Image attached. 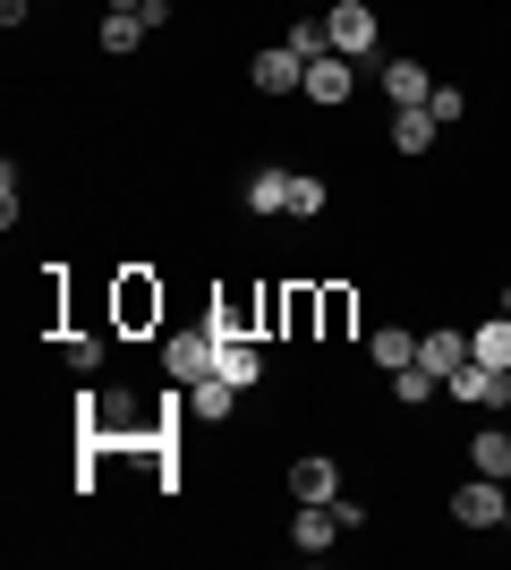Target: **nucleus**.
I'll return each mask as SVG.
<instances>
[{"label": "nucleus", "instance_id": "f8f14e48", "mask_svg": "<svg viewBox=\"0 0 511 570\" xmlns=\"http://www.w3.org/2000/svg\"><path fill=\"white\" fill-rule=\"evenodd\" d=\"M435 128H443V119L426 111V102H417V111H392V154H426V145H435Z\"/></svg>", "mask_w": 511, "mask_h": 570}, {"label": "nucleus", "instance_id": "ddd939ff", "mask_svg": "<svg viewBox=\"0 0 511 570\" xmlns=\"http://www.w3.org/2000/svg\"><path fill=\"white\" fill-rule=\"evenodd\" d=\"M469 357H487V366H511V315L494 307L478 333H469Z\"/></svg>", "mask_w": 511, "mask_h": 570}, {"label": "nucleus", "instance_id": "9d476101", "mask_svg": "<svg viewBox=\"0 0 511 570\" xmlns=\"http://www.w3.org/2000/svg\"><path fill=\"white\" fill-rule=\"evenodd\" d=\"M163 366H170V383H196V375H214V333H179L163 350Z\"/></svg>", "mask_w": 511, "mask_h": 570}, {"label": "nucleus", "instance_id": "5701e85b", "mask_svg": "<svg viewBox=\"0 0 511 570\" xmlns=\"http://www.w3.org/2000/svg\"><path fill=\"white\" fill-rule=\"evenodd\" d=\"M426 111H435V119H443V128H452V119H461V111H469V95H461V86H435V95H426Z\"/></svg>", "mask_w": 511, "mask_h": 570}, {"label": "nucleus", "instance_id": "4be33fe9", "mask_svg": "<svg viewBox=\"0 0 511 570\" xmlns=\"http://www.w3.org/2000/svg\"><path fill=\"white\" fill-rule=\"evenodd\" d=\"M60 350H69V366H77V375H95V366H102V341H95V333H69Z\"/></svg>", "mask_w": 511, "mask_h": 570}, {"label": "nucleus", "instance_id": "423d86ee", "mask_svg": "<svg viewBox=\"0 0 511 570\" xmlns=\"http://www.w3.org/2000/svg\"><path fill=\"white\" fill-rule=\"evenodd\" d=\"M214 375H230L247 392V383L265 375V350H256V341H239V333H214Z\"/></svg>", "mask_w": 511, "mask_h": 570}, {"label": "nucleus", "instance_id": "7ed1b4c3", "mask_svg": "<svg viewBox=\"0 0 511 570\" xmlns=\"http://www.w3.org/2000/svg\"><path fill=\"white\" fill-rule=\"evenodd\" d=\"M324 26H333V51H341V60H366V51H375V9H366V0H333Z\"/></svg>", "mask_w": 511, "mask_h": 570}, {"label": "nucleus", "instance_id": "412c9836", "mask_svg": "<svg viewBox=\"0 0 511 570\" xmlns=\"http://www.w3.org/2000/svg\"><path fill=\"white\" fill-rule=\"evenodd\" d=\"M291 51L298 60H324V51H333V26L324 18H291Z\"/></svg>", "mask_w": 511, "mask_h": 570}, {"label": "nucleus", "instance_id": "bb28decb", "mask_svg": "<svg viewBox=\"0 0 511 570\" xmlns=\"http://www.w3.org/2000/svg\"><path fill=\"white\" fill-rule=\"evenodd\" d=\"M102 9H146V0H102Z\"/></svg>", "mask_w": 511, "mask_h": 570}, {"label": "nucleus", "instance_id": "1a4fd4ad", "mask_svg": "<svg viewBox=\"0 0 511 570\" xmlns=\"http://www.w3.org/2000/svg\"><path fill=\"white\" fill-rule=\"evenodd\" d=\"M384 95H392V111H417V102L435 95V77H426V60H384Z\"/></svg>", "mask_w": 511, "mask_h": 570}, {"label": "nucleus", "instance_id": "c85d7f7f", "mask_svg": "<svg viewBox=\"0 0 511 570\" xmlns=\"http://www.w3.org/2000/svg\"><path fill=\"white\" fill-rule=\"evenodd\" d=\"M503 528H511V502H503Z\"/></svg>", "mask_w": 511, "mask_h": 570}, {"label": "nucleus", "instance_id": "f257e3e1", "mask_svg": "<svg viewBox=\"0 0 511 570\" xmlns=\"http://www.w3.org/2000/svg\"><path fill=\"white\" fill-rule=\"evenodd\" d=\"M350 528L333 520V502H291V553H307V562H324V553L341 546Z\"/></svg>", "mask_w": 511, "mask_h": 570}, {"label": "nucleus", "instance_id": "aec40b11", "mask_svg": "<svg viewBox=\"0 0 511 570\" xmlns=\"http://www.w3.org/2000/svg\"><path fill=\"white\" fill-rule=\"evenodd\" d=\"M469 460H478L487 476H511V434H503V426H487L478 443H469Z\"/></svg>", "mask_w": 511, "mask_h": 570}, {"label": "nucleus", "instance_id": "39448f33", "mask_svg": "<svg viewBox=\"0 0 511 570\" xmlns=\"http://www.w3.org/2000/svg\"><path fill=\"white\" fill-rule=\"evenodd\" d=\"M358 60H341V51H324V60H307V86H298V95L316 102V111H341V102H350V86H358Z\"/></svg>", "mask_w": 511, "mask_h": 570}, {"label": "nucleus", "instance_id": "6e6552de", "mask_svg": "<svg viewBox=\"0 0 511 570\" xmlns=\"http://www.w3.org/2000/svg\"><path fill=\"white\" fill-rule=\"evenodd\" d=\"M341 494V469L324 452H307V460H291V502H333Z\"/></svg>", "mask_w": 511, "mask_h": 570}, {"label": "nucleus", "instance_id": "a211bd4d", "mask_svg": "<svg viewBox=\"0 0 511 570\" xmlns=\"http://www.w3.org/2000/svg\"><path fill=\"white\" fill-rule=\"evenodd\" d=\"M461 357H469V333H426L417 341V366H435V375H452Z\"/></svg>", "mask_w": 511, "mask_h": 570}, {"label": "nucleus", "instance_id": "0eeeda50", "mask_svg": "<svg viewBox=\"0 0 511 570\" xmlns=\"http://www.w3.org/2000/svg\"><path fill=\"white\" fill-rule=\"evenodd\" d=\"M239 196H247V214H291V170H282V163H256Z\"/></svg>", "mask_w": 511, "mask_h": 570}, {"label": "nucleus", "instance_id": "20e7f679", "mask_svg": "<svg viewBox=\"0 0 511 570\" xmlns=\"http://www.w3.org/2000/svg\"><path fill=\"white\" fill-rule=\"evenodd\" d=\"M247 77H256V95H298V86H307V60H298L291 43H265L247 60Z\"/></svg>", "mask_w": 511, "mask_h": 570}, {"label": "nucleus", "instance_id": "9b49d317", "mask_svg": "<svg viewBox=\"0 0 511 570\" xmlns=\"http://www.w3.org/2000/svg\"><path fill=\"white\" fill-rule=\"evenodd\" d=\"M230 401H239V383H230V375H196L188 383V417H205V426H222Z\"/></svg>", "mask_w": 511, "mask_h": 570}, {"label": "nucleus", "instance_id": "dca6fc26", "mask_svg": "<svg viewBox=\"0 0 511 570\" xmlns=\"http://www.w3.org/2000/svg\"><path fill=\"white\" fill-rule=\"evenodd\" d=\"M146 315H163V289H154L146 273H128L120 282V324H146Z\"/></svg>", "mask_w": 511, "mask_h": 570}, {"label": "nucleus", "instance_id": "cd10ccee", "mask_svg": "<svg viewBox=\"0 0 511 570\" xmlns=\"http://www.w3.org/2000/svg\"><path fill=\"white\" fill-rule=\"evenodd\" d=\"M503 401H511V366H503Z\"/></svg>", "mask_w": 511, "mask_h": 570}, {"label": "nucleus", "instance_id": "6ab92c4d", "mask_svg": "<svg viewBox=\"0 0 511 570\" xmlns=\"http://www.w3.org/2000/svg\"><path fill=\"white\" fill-rule=\"evenodd\" d=\"M146 35H154V26L137 18V9H111V18H102V51H137Z\"/></svg>", "mask_w": 511, "mask_h": 570}, {"label": "nucleus", "instance_id": "a878e982", "mask_svg": "<svg viewBox=\"0 0 511 570\" xmlns=\"http://www.w3.org/2000/svg\"><path fill=\"white\" fill-rule=\"evenodd\" d=\"M26 9H35V0H0V26H18V18H26Z\"/></svg>", "mask_w": 511, "mask_h": 570}, {"label": "nucleus", "instance_id": "f3484780", "mask_svg": "<svg viewBox=\"0 0 511 570\" xmlns=\"http://www.w3.org/2000/svg\"><path fill=\"white\" fill-rule=\"evenodd\" d=\"M324 205H333V188H324L316 170H291V222H316Z\"/></svg>", "mask_w": 511, "mask_h": 570}, {"label": "nucleus", "instance_id": "2eb2a0df", "mask_svg": "<svg viewBox=\"0 0 511 570\" xmlns=\"http://www.w3.org/2000/svg\"><path fill=\"white\" fill-rule=\"evenodd\" d=\"M435 366H417V357H410V366H401V375H392V401H401V409H426V401H435Z\"/></svg>", "mask_w": 511, "mask_h": 570}, {"label": "nucleus", "instance_id": "b1692460", "mask_svg": "<svg viewBox=\"0 0 511 570\" xmlns=\"http://www.w3.org/2000/svg\"><path fill=\"white\" fill-rule=\"evenodd\" d=\"M324 333H350V289H324Z\"/></svg>", "mask_w": 511, "mask_h": 570}, {"label": "nucleus", "instance_id": "393cba45", "mask_svg": "<svg viewBox=\"0 0 511 570\" xmlns=\"http://www.w3.org/2000/svg\"><path fill=\"white\" fill-rule=\"evenodd\" d=\"M333 520L350 528V537H358V528H366V502H358V494H333Z\"/></svg>", "mask_w": 511, "mask_h": 570}, {"label": "nucleus", "instance_id": "f03ea898", "mask_svg": "<svg viewBox=\"0 0 511 570\" xmlns=\"http://www.w3.org/2000/svg\"><path fill=\"white\" fill-rule=\"evenodd\" d=\"M503 502H511V485L478 469V476L461 485V494H452V520H461V528H503Z\"/></svg>", "mask_w": 511, "mask_h": 570}, {"label": "nucleus", "instance_id": "4468645a", "mask_svg": "<svg viewBox=\"0 0 511 570\" xmlns=\"http://www.w3.org/2000/svg\"><path fill=\"white\" fill-rule=\"evenodd\" d=\"M366 357H375L384 375H401V366H410V357H417V333H401V324H384V333L366 341Z\"/></svg>", "mask_w": 511, "mask_h": 570}, {"label": "nucleus", "instance_id": "c756f323", "mask_svg": "<svg viewBox=\"0 0 511 570\" xmlns=\"http://www.w3.org/2000/svg\"><path fill=\"white\" fill-rule=\"evenodd\" d=\"M503 315H511V289H503Z\"/></svg>", "mask_w": 511, "mask_h": 570}]
</instances>
